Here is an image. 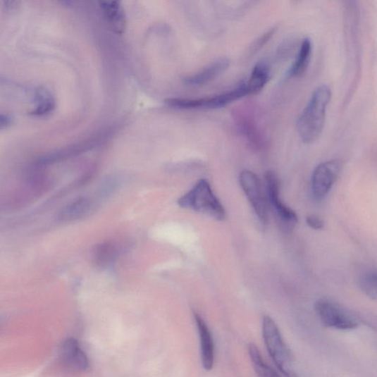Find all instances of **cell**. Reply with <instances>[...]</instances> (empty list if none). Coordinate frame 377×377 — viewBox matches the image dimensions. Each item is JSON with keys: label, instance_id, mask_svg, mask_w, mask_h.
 Instances as JSON below:
<instances>
[{"label": "cell", "instance_id": "obj_1", "mask_svg": "<svg viewBox=\"0 0 377 377\" xmlns=\"http://www.w3.org/2000/svg\"><path fill=\"white\" fill-rule=\"evenodd\" d=\"M331 97L330 88L324 85L318 87L311 95L297 121L298 133L303 142L314 143L320 137Z\"/></svg>", "mask_w": 377, "mask_h": 377}, {"label": "cell", "instance_id": "obj_2", "mask_svg": "<svg viewBox=\"0 0 377 377\" xmlns=\"http://www.w3.org/2000/svg\"><path fill=\"white\" fill-rule=\"evenodd\" d=\"M180 207L202 213L217 221H223L226 213L206 179H201L178 201Z\"/></svg>", "mask_w": 377, "mask_h": 377}, {"label": "cell", "instance_id": "obj_3", "mask_svg": "<svg viewBox=\"0 0 377 377\" xmlns=\"http://www.w3.org/2000/svg\"><path fill=\"white\" fill-rule=\"evenodd\" d=\"M262 337L273 363L287 377H297L292 369V357L280 329L268 316L262 320Z\"/></svg>", "mask_w": 377, "mask_h": 377}, {"label": "cell", "instance_id": "obj_4", "mask_svg": "<svg viewBox=\"0 0 377 377\" xmlns=\"http://www.w3.org/2000/svg\"><path fill=\"white\" fill-rule=\"evenodd\" d=\"M251 94L245 84L241 83L234 89L211 97L185 99V98H171L166 101L167 104L178 109H217L225 107L241 98Z\"/></svg>", "mask_w": 377, "mask_h": 377}, {"label": "cell", "instance_id": "obj_5", "mask_svg": "<svg viewBox=\"0 0 377 377\" xmlns=\"http://www.w3.org/2000/svg\"><path fill=\"white\" fill-rule=\"evenodd\" d=\"M315 310L321 323L330 329L350 331L357 329L359 325L358 319L350 310L333 300H318Z\"/></svg>", "mask_w": 377, "mask_h": 377}, {"label": "cell", "instance_id": "obj_6", "mask_svg": "<svg viewBox=\"0 0 377 377\" xmlns=\"http://www.w3.org/2000/svg\"><path fill=\"white\" fill-rule=\"evenodd\" d=\"M240 184L258 218L262 223L266 224L268 221V203L259 178L254 172L245 170L240 173Z\"/></svg>", "mask_w": 377, "mask_h": 377}, {"label": "cell", "instance_id": "obj_7", "mask_svg": "<svg viewBox=\"0 0 377 377\" xmlns=\"http://www.w3.org/2000/svg\"><path fill=\"white\" fill-rule=\"evenodd\" d=\"M268 203L274 211L278 221L286 230L291 229L298 223L295 211L286 206L280 198V182L276 173L271 171L265 174Z\"/></svg>", "mask_w": 377, "mask_h": 377}, {"label": "cell", "instance_id": "obj_8", "mask_svg": "<svg viewBox=\"0 0 377 377\" xmlns=\"http://www.w3.org/2000/svg\"><path fill=\"white\" fill-rule=\"evenodd\" d=\"M341 169L342 163L338 159L323 162L316 168L311 179V190L314 199L325 198L337 181Z\"/></svg>", "mask_w": 377, "mask_h": 377}, {"label": "cell", "instance_id": "obj_9", "mask_svg": "<svg viewBox=\"0 0 377 377\" xmlns=\"http://www.w3.org/2000/svg\"><path fill=\"white\" fill-rule=\"evenodd\" d=\"M194 319L199 334L202 364L206 371H210L215 364L214 339L206 322L199 314H194Z\"/></svg>", "mask_w": 377, "mask_h": 377}, {"label": "cell", "instance_id": "obj_10", "mask_svg": "<svg viewBox=\"0 0 377 377\" xmlns=\"http://www.w3.org/2000/svg\"><path fill=\"white\" fill-rule=\"evenodd\" d=\"M60 356L66 366L75 371H85L89 367V359L78 340H65L60 348Z\"/></svg>", "mask_w": 377, "mask_h": 377}, {"label": "cell", "instance_id": "obj_11", "mask_svg": "<svg viewBox=\"0 0 377 377\" xmlns=\"http://www.w3.org/2000/svg\"><path fill=\"white\" fill-rule=\"evenodd\" d=\"M89 197H80L64 206L58 213L56 218L60 222H71L80 220L89 214L94 206Z\"/></svg>", "mask_w": 377, "mask_h": 377}, {"label": "cell", "instance_id": "obj_12", "mask_svg": "<svg viewBox=\"0 0 377 377\" xmlns=\"http://www.w3.org/2000/svg\"><path fill=\"white\" fill-rule=\"evenodd\" d=\"M230 66V61L226 58H222L212 62L201 71L185 77V84L188 86H202L214 80L224 73Z\"/></svg>", "mask_w": 377, "mask_h": 377}, {"label": "cell", "instance_id": "obj_13", "mask_svg": "<svg viewBox=\"0 0 377 377\" xmlns=\"http://www.w3.org/2000/svg\"><path fill=\"white\" fill-rule=\"evenodd\" d=\"M312 42L306 38L302 43L298 55L288 72L289 78L301 76L306 71L311 55H312Z\"/></svg>", "mask_w": 377, "mask_h": 377}, {"label": "cell", "instance_id": "obj_14", "mask_svg": "<svg viewBox=\"0 0 377 377\" xmlns=\"http://www.w3.org/2000/svg\"><path fill=\"white\" fill-rule=\"evenodd\" d=\"M270 72L265 61H259L253 69L250 78L245 81L251 94L258 93L265 87L269 80Z\"/></svg>", "mask_w": 377, "mask_h": 377}, {"label": "cell", "instance_id": "obj_15", "mask_svg": "<svg viewBox=\"0 0 377 377\" xmlns=\"http://www.w3.org/2000/svg\"><path fill=\"white\" fill-rule=\"evenodd\" d=\"M252 366L258 377H281L272 367L267 364L254 343L248 347Z\"/></svg>", "mask_w": 377, "mask_h": 377}, {"label": "cell", "instance_id": "obj_16", "mask_svg": "<svg viewBox=\"0 0 377 377\" xmlns=\"http://www.w3.org/2000/svg\"><path fill=\"white\" fill-rule=\"evenodd\" d=\"M118 249L111 242L102 243L96 248L94 258L97 266L102 268L109 267L116 261Z\"/></svg>", "mask_w": 377, "mask_h": 377}, {"label": "cell", "instance_id": "obj_17", "mask_svg": "<svg viewBox=\"0 0 377 377\" xmlns=\"http://www.w3.org/2000/svg\"><path fill=\"white\" fill-rule=\"evenodd\" d=\"M101 4L109 23L114 30L120 34L123 31L125 23L121 7L117 2H104Z\"/></svg>", "mask_w": 377, "mask_h": 377}, {"label": "cell", "instance_id": "obj_18", "mask_svg": "<svg viewBox=\"0 0 377 377\" xmlns=\"http://www.w3.org/2000/svg\"><path fill=\"white\" fill-rule=\"evenodd\" d=\"M358 285L366 297L377 301V270L367 269L360 273Z\"/></svg>", "mask_w": 377, "mask_h": 377}, {"label": "cell", "instance_id": "obj_19", "mask_svg": "<svg viewBox=\"0 0 377 377\" xmlns=\"http://www.w3.org/2000/svg\"><path fill=\"white\" fill-rule=\"evenodd\" d=\"M276 30L277 27H273L268 31L265 32L264 35L258 38L257 40L253 44L251 48V51L252 52V54H257L261 50V48H264V47L270 41V39L275 35Z\"/></svg>", "mask_w": 377, "mask_h": 377}, {"label": "cell", "instance_id": "obj_20", "mask_svg": "<svg viewBox=\"0 0 377 377\" xmlns=\"http://www.w3.org/2000/svg\"><path fill=\"white\" fill-rule=\"evenodd\" d=\"M307 224L313 229H315V230H319V229H321L324 226V222L323 221L316 216H309L306 218Z\"/></svg>", "mask_w": 377, "mask_h": 377}]
</instances>
